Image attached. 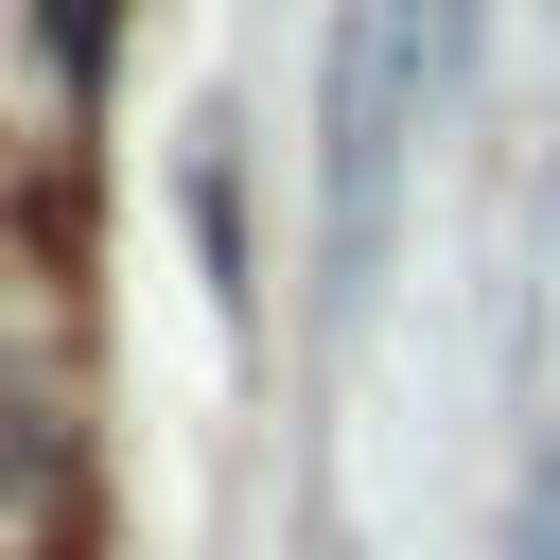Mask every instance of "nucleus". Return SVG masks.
Returning a JSON list of instances; mask_svg holds the SVG:
<instances>
[{
    "label": "nucleus",
    "mask_w": 560,
    "mask_h": 560,
    "mask_svg": "<svg viewBox=\"0 0 560 560\" xmlns=\"http://www.w3.org/2000/svg\"><path fill=\"white\" fill-rule=\"evenodd\" d=\"M385 18V70H402V105H455L472 88V35H490V0H368Z\"/></svg>",
    "instance_id": "nucleus-1"
},
{
    "label": "nucleus",
    "mask_w": 560,
    "mask_h": 560,
    "mask_svg": "<svg viewBox=\"0 0 560 560\" xmlns=\"http://www.w3.org/2000/svg\"><path fill=\"white\" fill-rule=\"evenodd\" d=\"M52 525H70V455H52V420L0 385V560H35Z\"/></svg>",
    "instance_id": "nucleus-2"
},
{
    "label": "nucleus",
    "mask_w": 560,
    "mask_h": 560,
    "mask_svg": "<svg viewBox=\"0 0 560 560\" xmlns=\"http://www.w3.org/2000/svg\"><path fill=\"white\" fill-rule=\"evenodd\" d=\"M35 35H52V70H70V88H105V52H122V0H35Z\"/></svg>",
    "instance_id": "nucleus-3"
}]
</instances>
